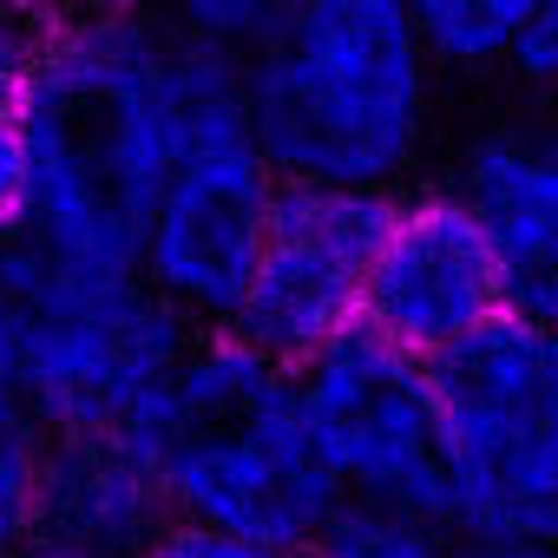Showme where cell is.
<instances>
[{
  "instance_id": "cell-23",
  "label": "cell",
  "mask_w": 558,
  "mask_h": 558,
  "mask_svg": "<svg viewBox=\"0 0 558 558\" xmlns=\"http://www.w3.org/2000/svg\"><path fill=\"white\" fill-rule=\"evenodd\" d=\"M276 8H290V0H276Z\"/></svg>"
},
{
  "instance_id": "cell-13",
  "label": "cell",
  "mask_w": 558,
  "mask_h": 558,
  "mask_svg": "<svg viewBox=\"0 0 558 558\" xmlns=\"http://www.w3.org/2000/svg\"><path fill=\"white\" fill-rule=\"evenodd\" d=\"M303 558H466V545H460L440 519H427V512L342 506V519H336Z\"/></svg>"
},
{
  "instance_id": "cell-7",
  "label": "cell",
  "mask_w": 558,
  "mask_h": 558,
  "mask_svg": "<svg viewBox=\"0 0 558 558\" xmlns=\"http://www.w3.org/2000/svg\"><path fill=\"white\" fill-rule=\"evenodd\" d=\"M276 197H283V178L269 171L250 125L197 138L145 217L138 243L145 290L171 303L197 336L230 329L263 263Z\"/></svg>"
},
{
  "instance_id": "cell-15",
  "label": "cell",
  "mask_w": 558,
  "mask_h": 558,
  "mask_svg": "<svg viewBox=\"0 0 558 558\" xmlns=\"http://www.w3.org/2000/svg\"><path fill=\"white\" fill-rule=\"evenodd\" d=\"M40 480H47V434L40 427L0 434V558H27L40 519Z\"/></svg>"
},
{
  "instance_id": "cell-17",
  "label": "cell",
  "mask_w": 558,
  "mask_h": 558,
  "mask_svg": "<svg viewBox=\"0 0 558 558\" xmlns=\"http://www.w3.org/2000/svg\"><path fill=\"white\" fill-rule=\"evenodd\" d=\"M34 217V138L21 112H0V250H14Z\"/></svg>"
},
{
  "instance_id": "cell-6",
  "label": "cell",
  "mask_w": 558,
  "mask_h": 558,
  "mask_svg": "<svg viewBox=\"0 0 558 558\" xmlns=\"http://www.w3.org/2000/svg\"><path fill=\"white\" fill-rule=\"evenodd\" d=\"M310 440L349 506L440 519V395L434 362L355 329L296 368Z\"/></svg>"
},
{
  "instance_id": "cell-21",
  "label": "cell",
  "mask_w": 558,
  "mask_h": 558,
  "mask_svg": "<svg viewBox=\"0 0 558 558\" xmlns=\"http://www.w3.org/2000/svg\"><path fill=\"white\" fill-rule=\"evenodd\" d=\"M466 558H558V538H525V545H466Z\"/></svg>"
},
{
  "instance_id": "cell-12",
  "label": "cell",
  "mask_w": 558,
  "mask_h": 558,
  "mask_svg": "<svg viewBox=\"0 0 558 558\" xmlns=\"http://www.w3.org/2000/svg\"><path fill=\"white\" fill-rule=\"evenodd\" d=\"M440 66H512L545 0H401Z\"/></svg>"
},
{
  "instance_id": "cell-3",
  "label": "cell",
  "mask_w": 558,
  "mask_h": 558,
  "mask_svg": "<svg viewBox=\"0 0 558 558\" xmlns=\"http://www.w3.org/2000/svg\"><path fill=\"white\" fill-rule=\"evenodd\" d=\"M145 447L178 519L283 551H310L349 506L310 440L296 368L269 362L230 329L191 342Z\"/></svg>"
},
{
  "instance_id": "cell-14",
  "label": "cell",
  "mask_w": 558,
  "mask_h": 558,
  "mask_svg": "<svg viewBox=\"0 0 558 558\" xmlns=\"http://www.w3.org/2000/svg\"><path fill=\"white\" fill-rule=\"evenodd\" d=\"M151 8L178 40H197V47H217V53H236L250 60L263 47V34L276 27V0H138Z\"/></svg>"
},
{
  "instance_id": "cell-20",
  "label": "cell",
  "mask_w": 558,
  "mask_h": 558,
  "mask_svg": "<svg viewBox=\"0 0 558 558\" xmlns=\"http://www.w3.org/2000/svg\"><path fill=\"white\" fill-rule=\"evenodd\" d=\"M512 66L525 73L532 93L558 99V0H545V8H538V21H532V34H525V47H519Z\"/></svg>"
},
{
  "instance_id": "cell-22",
  "label": "cell",
  "mask_w": 558,
  "mask_h": 558,
  "mask_svg": "<svg viewBox=\"0 0 558 558\" xmlns=\"http://www.w3.org/2000/svg\"><path fill=\"white\" fill-rule=\"evenodd\" d=\"M14 8H27V14H40V21H66V14L106 8V0H14Z\"/></svg>"
},
{
  "instance_id": "cell-19",
  "label": "cell",
  "mask_w": 558,
  "mask_h": 558,
  "mask_svg": "<svg viewBox=\"0 0 558 558\" xmlns=\"http://www.w3.org/2000/svg\"><path fill=\"white\" fill-rule=\"evenodd\" d=\"M40 40H47V21L0 0V112H21L34 66H40Z\"/></svg>"
},
{
  "instance_id": "cell-9",
  "label": "cell",
  "mask_w": 558,
  "mask_h": 558,
  "mask_svg": "<svg viewBox=\"0 0 558 558\" xmlns=\"http://www.w3.org/2000/svg\"><path fill=\"white\" fill-rule=\"evenodd\" d=\"M506 310V269L473 217V204L453 184L434 191H401L375 276H368V323L375 336L401 342L421 362L453 355L480 329H493Z\"/></svg>"
},
{
  "instance_id": "cell-8",
  "label": "cell",
  "mask_w": 558,
  "mask_h": 558,
  "mask_svg": "<svg viewBox=\"0 0 558 558\" xmlns=\"http://www.w3.org/2000/svg\"><path fill=\"white\" fill-rule=\"evenodd\" d=\"M395 197L342 191V184H283L269 217L263 263L250 276V296L230 323L269 362L303 368L329 342L368 323V276L388 236Z\"/></svg>"
},
{
  "instance_id": "cell-1",
  "label": "cell",
  "mask_w": 558,
  "mask_h": 558,
  "mask_svg": "<svg viewBox=\"0 0 558 558\" xmlns=\"http://www.w3.org/2000/svg\"><path fill=\"white\" fill-rule=\"evenodd\" d=\"M21 125L34 217L8 256L40 276H138L145 217L184 151L250 125L243 60L178 40L138 0H106L47 21Z\"/></svg>"
},
{
  "instance_id": "cell-4",
  "label": "cell",
  "mask_w": 558,
  "mask_h": 558,
  "mask_svg": "<svg viewBox=\"0 0 558 558\" xmlns=\"http://www.w3.org/2000/svg\"><path fill=\"white\" fill-rule=\"evenodd\" d=\"M440 525L460 545L558 538V329L499 316L434 362Z\"/></svg>"
},
{
  "instance_id": "cell-2",
  "label": "cell",
  "mask_w": 558,
  "mask_h": 558,
  "mask_svg": "<svg viewBox=\"0 0 558 558\" xmlns=\"http://www.w3.org/2000/svg\"><path fill=\"white\" fill-rule=\"evenodd\" d=\"M243 93L283 184L401 197L434 145L440 60L401 0H290L243 60Z\"/></svg>"
},
{
  "instance_id": "cell-16",
  "label": "cell",
  "mask_w": 558,
  "mask_h": 558,
  "mask_svg": "<svg viewBox=\"0 0 558 558\" xmlns=\"http://www.w3.org/2000/svg\"><path fill=\"white\" fill-rule=\"evenodd\" d=\"M34 427L27 414V303L14 283V263L0 250V434Z\"/></svg>"
},
{
  "instance_id": "cell-5",
  "label": "cell",
  "mask_w": 558,
  "mask_h": 558,
  "mask_svg": "<svg viewBox=\"0 0 558 558\" xmlns=\"http://www.w3.org/2000/svg\"><path fill=\"white\" fill-rule=\"evenodd\" d=\"M14 283L27 303L34 427L47 440H145L197 329L145 290V276H40L14 263Z\"/></svg>"
},
{
  "instance_id": "cell-18",
  "label": "cell",
  "mask_w": 558,
  "mask_h": 558,
  "mask_svg": "<svg viewBox=\"0 0 558 558\" xmlns=\"http://www.w3.org/2000/svg\"><path fill=\"white\" fill-rule=\"evenodd\" d=\"M138 558H303V551H283V545H263V538H243V532H217V525H197V519H165V532L138 551Z\"/></svg>"
},
{
  "instance_id": "cell-10",
  "label": "cell",
  "mask_w": 558,
  "mask_h": 558,
  "mask_svg": "<svg viewBox=\"0 0 558 558\" xmlns=\"http://www.w3.org/2000/svg\"><path fill=\"white\" fill-rule=\"evenodd\" d=\"M453 191L499 250L506 310L558 329V125H486L460 151Z\"/></svg>"
},
{
  "instance_id": "cell-11",
  "label": "cell",
  "mask_w": 558,
  "mask_h": 558,
  "mask_svg": "<svg viewBox=\"0 0 558 558\" xmlns=\"http://www.w3.org/2000/svg\"><path fill=\"white\" fill-rule=\"evenodd\" d=\"M171 519V493L145 440H47L40 519L27 558H138Z\"/></svg>"
}]
</instances>
